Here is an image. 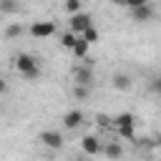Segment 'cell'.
<instances>
[{
    "label": "cell",
    "mask_w": 161,
    "mask_h": 161,
    "mask_svg": "<svg viewBox=\"0 0 161 161\" xmlns=\"http://www.w3.org/2000/svg\"><path fill=\"white\" fill-rule=\"evenodd\" d=\"M23 33H25V28H23L20 23H10V25L5 28V38H8V40H15V38H20Z\"/></svg>",
    "instance_id": "cell-13"
},
{
    "label": "cell",
    "mask_w": 161,
    "mask_h": 161,
    "mask_svg": "<svg viewBox=\"0 0 161 161\" xmlns=\"http://www.w3.org/2000/svg\"><path fill=\"white\" fill-rule=\"evenodd\" d=\"M88 96H91V86H78V83L73 86V98L75 101H86Z\"/></svg>",
    "instance_id": "cell-15"
},
{
    "label": "cell",
    "mask_w": 161,
    "mask_h": 161,
    "mask_svg": "<svg viewBox=\"0 0 161 161\" xmlns=\"http://www.w3.org/2000/svg\"><path fill=\"white\" fill-rule=\"evenodd\" d=\"M131 18H133L136 23H148V20L153 18V8H151L148 3L136 5V8H131Z\"/></svg>",
    "instance_id": "cell-7"
},
{
    "label": "cell",
    "mask_w": 161,
    "mask_h": 161,
    "mask_svg": "<svg viewBox=\"0 0 161 161\" xmlns=\"http://www.w3.org/2000/svg\"><path fill=\"white\" fill-rule=\"evenodd\" d=\"M101 151H103L108 158H121V156H123V146H121V143H108V146L101 148Z\"/></svg>",
    "instance_id": "cell-14"
},
{
    "label": "cell",
    "mask_w": 161,
    "mask_h": 161,
    "mask_svg": "<svg viewBox=\"0 0 161 161\" xmlns=\"http://www.w3.org/2000/svg\"><path fill=\"white\" fill-rule=\"evenodd\" d=\"M111 3H113V5H123V0H111Z\"/></svg>",
    "instance_id": "cell-23"
},
{
    "label": "cell",
    "mask_w": 161,
    "mask_h": 161,
    "mask_svg": "<svg viewBox=\"0 0 161 161\" xmlns=\"http://www.w3.org/2000/svg\"><path fill=\"white\" fill-rule=\"evenodd\" d=\"M118 128V133H121V138H133V126H116Z\"/></svg>",
    "instance_id": "cell-19"
},
{
    "label": "cell",
    "mask_w": 161,
    "mask_h": 161,
    "mask_svg": "<svg viewBox=\"0 0 161 161\" xmlns=\"http://www.w3.org/2000/svg\"><path fill=\"white\" fill-rule=\"evenodd\" d=\"M0 13L3 15H15V13H20V3L18 0H0Z\"/></svg>",
    "instance_id": "cell-12"
},
{
    "label": "cell",
    "mask_w": 161,
    "mask_h": 161,
    "mask_svg": "<svg viewBox=\"0 0 161 161\" xmlns=\"http://www.w3.org/2000/svg\"><path fill=\"white\" fill-rule=\"evenodd\" d=\"M40 143L48 146L50 151H60L63 148V136H60V131H43L40 133Z\"/></svg>",
    "instance_id": "cell-4"
},
{
    "label": "cell",
    "mask_w": 161,
    "mask_h": 161,
    "mask_svg": "<svg viewBox=\"0 0 161 161\" xmlns=\"http://www.w3.org/2000/svg\"><path fill=\"white\" fill-rule=\"evenodd\" d=\"M30 35L33 38H50V35H55V23H50V20H35L30 25Z\"/></svg>",
    "instance_id": "cell-3"
},
{
    "label": "cell",
    "mask_w": 161,
    "mask_h": 161,
    "mask_svg": "<svg viewBox=\"0 0 161 161\" xmlns=\"http://www.w3.org/2000/svg\"><path fill=\"white\" fill-rule=\"evenodd\" d=\"M5 91H8V83H5V78H3V75H0V96H3V93H5Z\"/></svg>",
    "instance_id": "cell-22"
},
{
    "label": "cell",
    "mask_w": 161,
    "mask_h": 161,
    "mask_svg": "<svg viewBox=\"0 0 161 161\" xmlns=\"http://www.w3.org/2000/svg\"><path fill=\"white\" fill-rule=\"evenodd\" d=\"M88 25H93V18L86 13V10H78V13H70V20H68V30H73L75 35L80 30H86Z\"/></svg>",
    "instance_id": "cell-2"
},
{
    "label": "cell",
    "mask_w": 161,
    "mask_h": 161,
    "mask_svg": "<svg viewBox=\"0 0 161 161\" xmlns=\"http://www.w3.org/2000/svg\"><path fill=\"white\" fill-rule=\"evenodd\" d=\"M108 121H111L108 116H101V113H98V123H101V126H108Z\"/></svg>",
    "instance_id": "cell-21"
},
{
    "label": "cell",
    "mask_w": 161,
    "mask_h": 161,
    "mask_svg": "<svg viewBox=\"0 0 161 161\" xmlns=\"http://www.w3.org/2000/svg\"><path fill=\"white\" fill-rule=\"evenodd\" d=\"M113 121H116V126H133L136 118H133V113H118Z\"/></svg>",
    "instance_id": "cell-17"
},
{
    "label": "cell",
    "mask_w": 161,
    "mask_h": 161,
    "mask_svg": "<svg viewBox=\"0 0 161 161\" xmlns=\"http://www.w3.org/2000/svg\"><path fill=\"white\" fill-rule=\"evenodd\" d=\"M73 83H78V86H91V83H93V70H91V63L78 65V68L73 70Z\"/></svg>",
    "instance_id": "cell-6"
},
{
    "label": "cell",
    "mask_w": 161,
    "mask_h": 161,
    "mask_svg": "<svg viewBox=\"0 0 161 161\" xmlns=\"http://www.w3.org/2000/svg\"><path fill=\"white\" fill-rule=\"evenodd\" d=\"M65 10H68V13H78V10H83V0H65Z\"/></svg>",
    "instance_id": "cell-18"
},
{
    "label": "cell",
    "mask_w": 161,
    "mask_h": 161,
    "mask_svg": "<svg viewBox=\"0 0 161 161\" xmlns=\"http://www.w3.org/2000/svg\"><path fill=\"white\" fill-rule=\"evenodd\" d=\"M75 38H78V35H75L73 30H65V33H60V45H63L65 50H70V45L75 43Z\"/></svg>",
    "instance_id": "cell-16"
},
{
    "label": "cell",
    "mask_w": 161,
    "mask_h": 161,
    "mask_svg": "<svg viewBox=\"0 0 161 161\" xmlns=\"http://www.w3.org/2000/svg\"><path fill=\"white\" fill-rule=\"evenodd\" d=\"M143 3H148V0H123V5H128V8H136V5H143Z\"/></svg>",
    "instance_id": "cell-20"
},
{
    "label": "cell",
    "mask_w": 161,
    "mask_h": 161,
    "mask_svg": "<svg viewBox=\"0 0 161 161\" xmlns=\"http://www.w3.org/2000/svg\"><path fill=\"white\" fill-rule=\"evenodd\" d=\"M111 86H113L116 91H128V88L133 86V80H131V75H128V73H113Z\"/></svg>",
    "instance_id": "cell-9"
},
{
    "label": "cell",
    "mask_w": 161,
    "mask_h": 161,
    "mask_svg": "<svg viewBox=\"0 0 161 161\" xmlns=\"http://www.w3.org/2000/svg\"><path fill=\"white\" fill-rule=\"evenodd\" d=\"M88 48H91V45H88V43L78 35V38H75V43L70 45V53H73L75 58H88Z\"/></svg>",
    "instance_id": "cell-10"
},
{
    "label": "cell",
    "mask_w": 161,
    "mask_h": 161,
    "mask_svg": "<svg viewBox=\"0 0 161 161\" xmlns=\"http://www.w3.org/2000/svg\"><path fill=\"white\" fill-rule=\"evenodd\" d=\"M80 148H83V153H88V156H98L101 153V141L96 138V136H83L80 138Z\"/></svg>",
    "instance_id": "cell-8"
},
{
    "label": "cell",
    "mask_w": 161,
    "mask_h": 161,
    "mask_svg": "<svg viewBox=\"0 0 161 161\" xmlns=\"http://www.w3.org/2000/svg\"><path fill=\"white\" fill-rule=\"evenodd\" d=\"M78 35H80V38H83L88 45H93V43H98V40H101V33H98L93 25H88V28H86V30H80Z\"/></svg>",
    "instance_id": "cell-11"
},
{
    "label": "cell",
    "mask_w": 161,
    "mask_h": 161,
    "mask_svg": "<svg viewBox=\"0 0 161 161\" xmlns=\"http://www.w3.org/2000/svg\"><path fill=\"white\" fill-rule=\"evenodd\" d=\"M15 70H18L25 80H38V78H40V65H38V60H35L30 53H20V55L15 58Z\"/></svg>",
    "instance_id": "cell-1"
},
{
    "label": "cell",
    "mask_w": 161,
    "mask_h": 161,
    "mask_svg": "<svg viewBox=\"0 0 161 161\" xmlns=\"http://www.w3.org/2000/svg\"><path fill=\"white\" fill-rule=\"evenodd\" d=\"M83 121H86V116H83V111H80V108H73V111H68V113L63 116V126H65L68 131L80 128V126H83Z\"/></svg>",
    "instance_id": "cell-5"
}]
</instances>
